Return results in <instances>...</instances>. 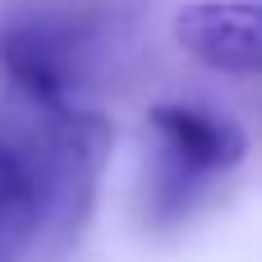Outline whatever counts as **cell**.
Masks as SVG:
<instances>
[{"mask_svg":"<svg viewBox=\"0 0 262 262\" xmlns=\"http://www.w3.org/2000/svg\"><path fill=\"white\" fill-rule=\"evenodd\" d=\"M124 14L101 0H37L0 23V69L28 106H69L111 69Z\"/></svg>","mask_w":262,"mask_h":262,"instance_id":"obj_1","label":"cell"},{"mask_svg":"<svg viewBox=\"0 0 262 262\" xmlns=\"http://www.w3.org/2000/svg\"><path fill=\"white\" fill-rule=\"evenodd\" d=\"M147 124L157 138L152 147V221L157 226L184 221L189 207L207 193V184L230 175L249 152V138L230 115L193 106V101H157L147 111Z\"/></svg>","mask_w":262,"mask_h":262,"instance_id":"obj_2","label":"cell"},{"mask_svg":"<svg viewBox=\"0 0 262 262\" xmlns=\"http://www.w3.org/2000/svg\"><path fill=\"white\" fill-rule=\"evenodd\" d=\"M32 124L23 129L46 184V235L74 239L92 216L97 184L111 157V120L88 111L83 101L69 106H28Z\"/></svg>","mask_w":262,"mask_h":262,"instance_id":"obj_3","label":"cell"},{"mask_svg":"<svg viewBox=\"0 0 262 262\" xmlns=\"http://www.w3.org/2000/svg\"><path fill=\"white\" fill-rule=\"evenodd\" d=\"M184 55L216 74H262V0H198L170 23Z\"/></svg>","mask_w":262,"mask_h":262,"instance_id":"obj_4","label":"cell"},{"mask_svg":"<svg viewBox=\"0 0 262 262\" xmlns=\"http://www.w3.org/2000/svg\"><path fill=\"white\" fill-rule=\"evenodd\" d=\"M46 235V184L28 134H0V262H18Z\"/></svg>","mask_w":262,"mask_h":262,"instance_id":"obj_5","label":"cell"}]
</instances>
